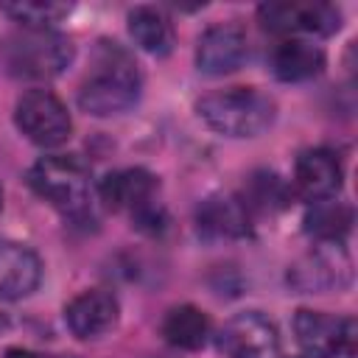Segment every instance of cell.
<instances>
[{
    "label": "cell",
    "instance_id": "6da1fadb",
    "mask_svg": "<svg viewBox=\"0 0 358 358\" xmlns=\"http://www.w3.org/2000/svg\"><path fill=\"white\" fill-rule=\"evenodd\" d=\"M140 98V73L126 50L115 42L101 48L98 70L81 84L78 106L95 117H109L131 109Z\"/></svg>",
    "mask_w": 358,
    "mask_h": 358
},
{
    "label": "cell",
    "instance_id": "7a4b0ae2",
    "mask_svg": "<svg viewBox=\"0 0 358 358\" xmlns=\"http://www.w3.org/2000/svg\"><path fill=\"white\" fill-rule=\"evenodd\" d=\"M0 62L17 78H53L73 62V45L53 28H22L0 42Z\"/></svg>",
    "mask_w": 358,
    "mask_h": 358
},
{
    "label": "cell",
    "instance_id": "3957f363",
    "mask_svg": "<svg viewBox=\"0 0 358 358\" xmlns=\"http://www.w3.org/2000/svg\"><path fill=\"white\" fill-rule=\"evenodd\" d=\"M201 120L227 137H255L274 123V101L255 87L210 92L196 103Z\"/></svg>",
    "mask_w": 358,
    "mask_h": 358
},
{
    "label": "cell",
    "instance_id": "277c9868",
    "mask_svg": "<svg viewBox=\"0 0 358 358\" xmlns=\"http://www.w3.org/2000/svg\"><path fill=\"white\" fill-rule=\"evenodd\" d=\"M28 185L39 199H45L70 218H84L90 213L92 176L78 157L56 154L36 159L28 171Z\"/></svg>",
    "mask_w": 358,
    "mask_h": 358
},
{
    "label": "cell",
    "instance_id": "5b68a950",
    "mask_svg": "<svg viewBox=\"0 0 358 358\" xmlns=\"http://www.w3.org/2000/svg\"><path fill=\"white\" fill-rule=\"evenodd\" d=\"M294 333L313 358H358V324L352 316L299 310L294 316Z\"/></svg>",
    "mask_w": 358,
    "mask_h": 358
},
{
    "label": "cell",
    "instance_id": "8992f818",
    "mask_svg": "<svg viewBox=\"0 0 358 358\" xmlns=\"http://www.w3.org/2000/svg\"><path fill=\"white\" fill-rule=\"evenodd\" d=\"M14 123L31 143H36L42 148L62 145L73 131L67 106L50 90H28L17 101Z\"/></svg>",
    "mask_w": 358,
    "mask_h": 358
},
{
    "label": "cell",
    "instance_id": "52a82bcc",
    "mask_svg": "<svg viewBox=\"0 0 358 358\" xmlns=\"http://www.w3.org/2000/svg\"><path fill=\"white\" fill-rule=\"evenodd\" d=\"M350 280H352V260L341 246V241L319 243L313 252H308L288 268V282L296 291H316V294L333 288L338 291L350 285Z\"/></svg>",
    "mask_w": 358,
    "mask_h": 358
},
{
    "label": "cell",
    "instance_id": "ba28073f",
    "mask_svg": "<svg viewBox=\"0 0 358 358\" xmlns=\"http://www.w3.org/2000/svg\"><path fill=\"white\" fill-rule=\"evenodd\" d=\"M218 352L224 358H280L277 327L257 310L238 313L218 333Z\"/></svg>",
    "mask_w": 358,
    "mask_h": 358
},
{
    "label": "cell",
    "instance_id": "9c48e42d",
    "mask_svg": "<svg viewBox=\"0 0 358 358\" xmlns=\"http://www.w3.org/2000/svg\"><path fill=\"white\" fill-rule=\"evenodd\" d=\"M257 17L271 34H336L341 28V14L330 3H263Z\"/></svg>",
    "mask_w": 358,
    "mask_h": 358
},
{
    "label": "cell",
    "instance_id": "30bf717a",
    "mask_svg": "<svg viewBox=\"0 0 358 358\" xmlns=\"http://www.w3.org/2000/svg\"><path fill=\"white\" fill-rule=\"evenodd\" d=\"M246 59V34L235 22H221L207 28L196 45V64L207 76H224L243 64Z\"/></svg>",
    "mask_w": 358,
    "mask_h": 358
},
{
    "label": "cell",
    "instance_id": "8fae6325",
    "mask_svg": "<svg viewBox=\"0 0 358 358\" xmlns=\"http://www.w3.org/2000/svg\"><path fill=\"white\" fill-rule=\"evenodd\" d=\"M294 179H296L299 193H305L310 201H316V199H333L341 190L344 171H341V162L333 151L310 148V151H302L296 157Z\"/></svg>",
    "mask_w": 358,
    "mask_h": 358
},
{
    "label": "cell",
    "instance_id": "7c38bea8",
    "mask_svg": "<svg viewBox=\"0 0 358 358\" xmlns=\"http://www.w3.org/2000/svg\"><path fill=\"white\" fill-rule=\"evenodd\" d=\"M42 280L39 257L8 238H0V299L28 296Z\"/></svg>",
    "mask_w": 358,
    "mask_h": 358
},
{
    "label": "cell",
    "instance_id": "4fadbf2b",
    "mask_svg": "<svg viewBox=\"0 0 358 358\" xmlns=\"http://www.w3.org/2000/svg\"><path fill=\"white\" fill-rule=\"evenodd\" d=\"M64 322L78 338H98L117 324V299L109 291H84L64 308Z\"/></svg>",
    "mask_w": 358,
    "mask_h": 358
},
{
    "label": "cell",
    "instance_id": "5bb4252c",
    "mask_svg": "<svg viewBox=\"0 0 358 358\" xmlns=\"http://www.w3.org/2000/svg\"><path fill=\"white\" fill-rule=\"evenodd\" d=\"M199 232L207 238H246L249 235V210L241 199L210 196L196 210Z\"/></svg>",
    "mask_w": 358,
    "mask_h": 358
},
{
    "label": "cell",
    "instance_id": "9a60e30c",
    "mask_svg": "<svg viewBox=\"0 0 358 358\" xmlns=\"http://www.w3.org/2000/svg\"><path fill=\"white\" fill-rule=\"evenodd\" d=\"M271 73L280 81H308L322 73L324 50L308 39H282L271 50Z\"/></svg>",
    "mask_w": 358,
    "mask_h": 358
},
{
    "label": "cell",
    "instance_id": "2e32d148",
    "mask_svg": "<svg viewBox=\"0 0 358 358\" xmlns=\"http://www.w3.org/2000/svg\"><path fill=\"white\" fill-rule=\"evenodd\" d=\"M157 190V179L145 168H126L109 173L98 193L112 210H137L140 204L151 201V193Z\"/></svg>",
    "mask_w": 358,
    "mask_h": 358
},
{
    "label": "cell",
    "instance_id": "e0dca14e",
    "mask_svg": "<svg viewBox=\"0 0 358 358\" xmlns=\"http://www.w3.org/2000/svg\"><path fill=\"white\" fill-rule=\"evenodd\" d=\"M352 229V210L336 199H316L305 210V232L319 243H336Z\"/></svg>",
    "mask_w": 358,
    "mask_h": 358
},
{
    "label": "cell",
    "instance_id": "ac0fdd59",
    "mask_svg": "<svg viewBox=\"0 0 358 358\" xmlns=\"http://www.w3.org/2000/svg\"><path fill=\"white\" fill-rule=\"evenodd\" d=\"M129 34L145 53L154 56H165L173 48V28L168 17L154 6H137L129 14Z\"/></svg>",
    "mask_w": 358,
    "mask_h": 358
},
{
    "label": "cell",
    "instance_id": "d6986e66",
    "mask_svg": "<svg viewBox=\"0 0 358 358\" xmlns=\"http://www.w3.org/2000/svg\"><path fill=\"white\" fill-rule=\"evenodd\" d=\"M162 336L171 347L199 350V347H204V341L210 336V319L193 305L171 308L162 319Z\"/></svg>",
    "mask_w": 358,
    "mask_h": 358
},
{
    "label": "cell",
    "instance_id": "ffe728a7",
    "mask_svg": "<svg viewBox=\"0 0 358 358\" xmlns=\"http://www.w3.org/2000/svg\"><path fill=\"white\" fill-rule=\"evenodd\" d=\"M288 204V187L277 173L268 171H257L249 176L246 187H243V207L246 210H260V213H271Z\"/></svg>",
    "mask_w": 358,
    "mask_h": 358
},
{
    "label": "cell",
    "instance_id": "44dd1931",
    "mask_svg": "<svg viewBox=\"0 0 358 358\" xmlns=\"http://www.w3.org/2000/svg\"><path fill=\"white\" fill-rule=\"evenodd\" d=\"M3 11L17 20L22 28H50L53 22H59L70 6L64 3H36V0H22V3H6Z\"/></svg>",
    "mask_w": 358,
    "mask_h": 358
},
{
    "label": "cell",
    "instance_id": "7402d4cb",
    "mask_svg": "<svg viewBox=\"0 0 358 358\" xmlns=\"http://www.w3.org/2000/svg\"><path fill=\"white\" fill-rule=\"evenodd\" d=\"M131 218H134V227H137V229L151 232V235H157V232L165 227V213H162L157 204H151V201H145V204H140L137 210H131Z\"/></svg>",
    "mask_w": 358,
    "mask_h": 358
},
{
    "label": "cell",
    "instance_id": "603a6c76",
    "mask_svg": "<svg viewBox=\"0 0 358 358\" xmlns=\"http://www.w3.org/2000/svg\"><path fill=\"white\" fill-rule=\"evenodd\" d=\"M6 358H62V355H42V352H34V350H20V347H11L6 352Z\"/></svg>",
    "mask_w": 358,
    "mask_h": 358
},
{
    "label": "cell",
    "instance_id": "cb8c5ba5",
    "mask_svg": "<svg viewBox=\"0 0 358 358\" xmlns=\"http://www.w3.org/2000/svg\"><path fill=\"white\" fill-rule=\"evenodd\" d=\"M6 324H8V322H6V316H0V330H3Z\"/></svg>",
    "mask_w": 358,
    "mask_h": 358
},
{
    "label": "cell",
    "instance_id": "d4e9b609",
    "mask_svg": "<svg viewBox=\"0 0 358 358\" xmlns=\"http://www.w3.org/2000/svg\"><path fill=\"white\" fill-rule=\"evenodd\" d=\"M0 207H3V190H0Z\"/></svg>",
    "mask_w": 358,
    "mask_h": 358
}]
</instances>
